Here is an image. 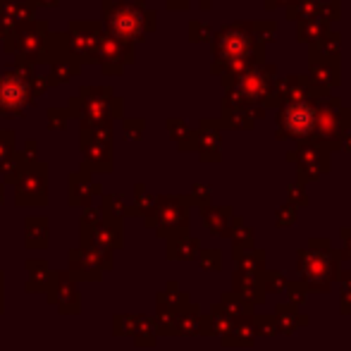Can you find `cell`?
I'll list each match as a JSON object with an SVG mask.
<instances>
[{"instance_id":"cell-3","label":"cell","mask_w":351,"mask_h":351,"mask_svg":"<svg viewBox=\"0 0 351 351\" xmlns=\"http://www.w3.org/2000/svg\"><path fill=\"white\" fill-rule=\"evenodd\" d=\"M275 79H278V67L263 62V65L254 67V70H249L244 77L237 79V84L225 96L234 98V101H241V103H249V106H261L263 98L268 96Z\"/></svg>"},{"instance_id":"cell-7","label":"cell","mask_w":351,"mask_h":351,"mask_svg":"<svg viewBox=\"0 0 351 351\" xmlns=\"http://www.w3.org/2000/svg\"><path fill=\"white\" fill-rule=\"evenodd\" d=\"M222 110H225V122L230 127H251L254 120L263 117V106H249V103H241V101H234V98L225 96L222 101Z\"/></svg>"},{"instance_id":"cell-14","label":"cell","mask_w":351,"mask_h":351,"mask_svg":"<svg viewBox=\"0 0 351 351\" xmlns=\"http://www.w3.org/2000/svg\"><path fill=\"white\" fill-rule=\"evenodd\" d=\"M167 5L175 10H186L189 8V0H167Z\"/></svg>"},{"instance_id":"cell-12","label":"cell","mask_w":351,"mask_h":351,"mask_svg":"<svg viewBox=\"0 0 351 351\" xmlns=\"http://www.w3.org/2000/svg\"><path fill=\"white\" fill-rule=\"evenodd\" d=\"M342 3H339V0H328V3H320V8H318V17H323L325 22L328 24H332L335 19H339L342 17Z\"/></svg>"},{"instance_id":"cell-13","label":"cell","mask_w":351,"mask_h":351,"mask_svg":"<svg viewBox=\"0 0 351 351\" xmlns=\"http://www.w3.org/2000/svg\"><path fill=\"white\" fill-rule=\"evenodd\" d=\"M189 32H191V41H208L213 36V29L208 24H201V22H191Z\"/></svg>"},{"instance_id":"cell-10","label":"cell","mask_w":351,"mask_h":351,"mask_svg":"<svg viewBox=\"0 0 351 351\" xmlns=\"http://www.w3.org/2000/svg\"><path fill=\"white\" fill-rule=\"evenodd\" d=\"M339 46H342V36H339V32L328 29V32H325L323 36L311 46V51L323 53V56H339Z\"/></svg>"},{"instance_id":"cell-4","label":"cell","mask_w":351,"mask_h":351,"mask_svg":"<svg viewBox=\"0 0 351 351\" xmlns=\"http://www.w3.org/2000/svg\"><path fill=\"white\" fill-rule=\"evenodd\" d=\"M139 8H136V5H130V8H117L115 12L108 14V24H110L117 41H125V38H141L143 29H148L146 19L151 24H156L153 22V12H141Z\"/></svg>"},{"instance_id":"cell-15","label":"cell","mask_w":351,"mask_h":351,"mask_svg":"<svg viewBox=\"0 0 351 351\" xmlns=\"http://www.w3.org/2000/svg\"><path fill=\"white\" fill-rule=\"evenodd\" d=\"M210 3H213V0H201V8L208 10V8H210Z\"/></svg>"},{"instance_id":"cell-1","label":"cell","mask_w":351,"mask_h":351,"mask_svg":"<svg viewBox=\"0 0 351 351\" xmlns=\"http://www.w3.org/2000/svg\"><path fill=\"white\" fill-rule=\"evenodd\" d=\"M263 48L254 38L251 22H234L222 27L213 36V72L222 77V86L230 91L237 79L249 70L263 65Z\"/></svg>"},{"instance_id":"cell-2","label":"cell","mask_w":351,"mask_h":351,"mask_svg":"<svg viewBox=\"0 0 351 351\" xmlns=\"http://www.w3.org/2000/svg\"><path fill=\"white\" fill-rule=\"evenodd\" d=\"M315 125H318V103H285L278 112V136L311 139L315 134Z\"/></svg>"},{"instance_id":"cell-8","label":"cell","mask_w":351,"mask_h":351,"mask_svg":"<svg viewBox=\"0 0 351 351\" xmlns=\"http://www.w3.org/2000/svg\"><path fill=\"white\" fill-rule=\"evenodd\" d=\"M330 29V24L325 22L323 17H318V14H313V17L308 19H301L299 24H296V38L304 43H311L313 46L315 41H318L320 36H323L325 32Z\"/></svg>"},{"instance_id":"cell-6","label":"cell","mask_w":351,"mask_h":351,"mask_svg":"<svg viewBox=\"0 0 351 351\" xmlns=\"http://www.w3.org/2000/svg\"><path fill=\"white\" fill-rule=\"evenodd\" d=\"M29 93H32V84L27 77L17 72L0 77V106H5L8 110H19L27 106Z\"/></svg>"},{"instance_id":"cell-11","label":"cell","mask_w":351,"mask_h":351,"mask_svg":"<svg viewBox=\"0 0 351 351\" xmlns=\"http://www.w3.org/2000/svg\"><path fill=\"white\" fill-rule=\"evenodd\" d=\"M251 32H254V38L265 46V43L275 41V32H278V24L275 22H251Z\"/></svg>"},{"instance_id":"cell-5","label":"cell","mask_w":351,"mask_h":351,"mask_svg":"<svg viewBox=\"0 0 351 351\" xmlns=\"http://www.w3.org/2000/svg\"><path fill=\"white\" fill-rule=\"evenodd\" d=\"M308 79L315 86L332 91L339 86V56H323V53L311 51V74Z\"/></svg>"},{"instance_id":"cell-9","label":"cell","mask_w":351,"mask_h":351,"mask_svg":"<svg viewBox=\"0 0 351 351\" xmlns=\"http://www.w3.org/2000/svg\"><path fill=\"white\" fill-rule=\"evenodd\" d=\"M320 3H323V0H291V3L285 8L287 19H291V22H301V19L313 17V14L318 12Z\"/></svg>"}]
</instances>
